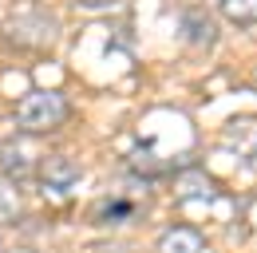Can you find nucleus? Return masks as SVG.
<instances>
[{"instance_id":"nucleus-1","label":"nucleus","mask_w":257,"mask_h":253,"mask_svg":"<svg viewBox=\"0 0 257 253\" xmlns=\"http://www.w3.org/2000/svg\"><path fill=\"white\" fill-rule=\"evenodd\" d=\"M67 119V99L60 91H32L16 103V123L24 135H48Z\"/></svg>"},{"instance_id":"nucleus-2","label":"nucleus","mask_w":257,"mask_h":253,"mask_svg":"<svg viewBox=\"0 0 257 253\" xmlns=\"http://www.w3.org/2000/svg\"><path fill=\"white\" fill-rule=\"evenodd\" d=\"M20 32H28V36H24L16 48H36V44L44 48V44H52V40H56V20H52L48 12H36V8H32V12H24V16H12V20H8V28H4V36H8V40H16Z\"/></svg>"},{"instance_id":"nucleus-3","label":"nucleus","mask_w":257,"mask_h":253,"mask_svg":"<svg viewBox=\"0 0 257 253\" xmlns=\"http://www.w3.org/2000/svg\"><path fill=\"white\" fill-rule=\"evenodd\" d=\"M79 174H83L79 162L67 158V155H52V158L40 162V182H44V190H48L52 198H67L71 186L79 182Z\"/></svg>"},{"instance_id":"nucleus-4","label":"nucleus","mask_w":257,"mask_h":253,"mask_svg":"<svg viewBox=\"0 0 257 253\" xmlns=\"http://www.w3.org/2000/svg\"><path fill=\"white\" fill-rule=\"evenodd\" d=\"M0 170H4L8 178H28V174H36V170H40V166H36V151L24 139L0 143Z\"/></svg>"},{"instance_id":"nucleus-5","label":"nucleus","mask_w":257,"mask_h":253,"mask_svg":"<svg viewBox=\"0 0 257 253\" xmlns=\"http://www.w3.org/2000/svg\"><path fill=\"white\" fill-rule=\"evenodd\" d=\"M159 253H206V237L194 225H170L159 237Z\"/></svg>"},{"instance_id":"nucleus-6","label":"nucleus","mask_w":257,"mask_h":253,"mask_svg":"<svg viewBox=\"0 0 257 253\" xmlns=\"http://www.w3.org/2000/svg\"><path fill=\"white\" fill-rule=\"evenodd\" d=\"M182 32H186V40L198 44V48H210V44L218 40V32L206 20V12H186V16H182Z\"/></svg>"},{"instance_id":"nucleus-7","label":"nucleus","mask_w":257,"mask_h":253,"mask_svg":"<svg viewBox=\"0 0 257 253\" xmlns=\"http://www.w3.org/2000/svg\"><path fill=\"white\" fill-rule=\"evenodd\" d=\"M135 218V206L123 202V198H107V202H99L95 206V221L99 225H123V221Z\"/></svg>"},{"instance_id":"nucleus-8","label":"nucleus","mask_w":257,"mask_h":253,"mask_svg":"<svg viewBox=\"0 0 257 253\" xmlns=\"http://www.w3.org/2000/svg\"><path fill=\"white\" fill-rule=\"evenodd\" d=\"M178 198H214V182L202 170H186L178 178Z\"/></svg>"},{"instance_id":"nucleus-9","label":"nucleus","mask_w":257,"mask_h":253,"mask_svg":"<svg viewBox=\"0 0 257 253\" xmlns=\"http://www.w3.org/2000/svg\"><path fill=\"white\" fill-rule=\"evenodd\" d=\"M222 16L229 24L249 28V24H257V0H222Z\"/></svg>"},{"instance_id":"nucleus-10","label":"nucleus","mask_w":257,"mask_h":253,"mask_svg":"<svg viewBox=\"0 0 257 253\" xmlns=\"http://www.w3.org/2000/svg\"><path fill=\"white\" fill-rule=\"evenodd\" d=\"M0 218H4V221L20 218V198H16V190H12L8 178H0Z\"/></svg>"},{"instance_id":"nucleus-11","label":"nucleus","mask_w":257,"mask_h":253,"mask_svg":"<svg viewBox=\"0 0 257 253\" xmlns=\"http://www.w3.org/2000/svg\"><path fill=\"white\" fill-rule=\"evenodd\" d=\"M79 4H83V8H115L119 0H79Z\"/></svg>"}]
</instances>
